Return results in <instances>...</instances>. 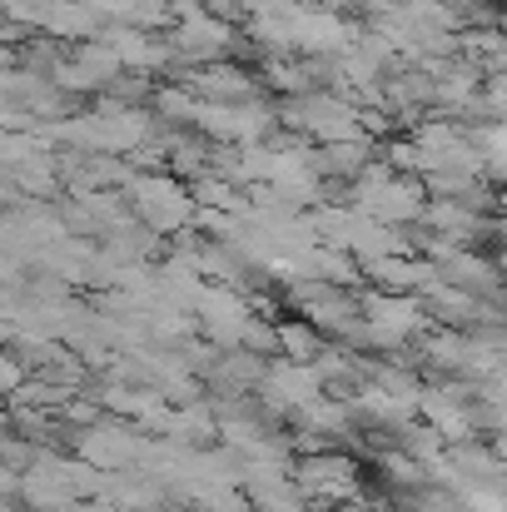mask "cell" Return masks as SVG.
Masks as SVG:
<instances>
[{
  "label": "cell",
  "instance_id": "obj_1",
  "mask_svg": "<svg viewBox=\"0 0 507 512\" xmlns=\"http://www.w3.org/2000/svg\"><path fill=\"white\" fill-rule=\"evenodd\" d=\"M120 194H125V204H130V214L145 224V229H155L160 239H169L174 229H184L189 219H194V199H189V189L174 179L169 170H135L125 184H120Z\"/></svg>",
  "mask_w": 507,
  "mask_h": 512
},
{
  "label": "cell",
  "instance_id": "obj_2",
  "mask_svg": "<svg viewBox=\"0 0 507 512\" xmlns=\"http://www.w3.org/2000/svg\"><path fill=\"white\" fill-rule=\"evenodd\" d=\"M279 120H274V105L259 95V100H239V105H194V120H189V130L194 135H204L209 145H254V140H264L269 130H274Z\"/></svg>",
  "mask_w": 507,
  "mask_h": 512
},
{
  "label": "cell",
  "instance_id": "obj_3",
  "mask_svg": "<svg viewBox=\"0 0 507 512\" xmlns=\"http://www.w3.org/2000/svg\"><path fill=\"white\" fill-rule=\"evenodd\" d=\"M194 100H204V105H239V100H259L264 95V85H259V70H249V65H239V60H209V65H189V70H179L174 75Z\"/></svg>",
  "mask_w": 507,
  "mask_h": 512
},
{
  "label": "cell",
  "instance_id": "obj_4",
  "mask_svg": "<svg viewBox=\"0 0 507 512\" xmlns=\"http://www.w3.org/2000/svg\"><path fill=\"white\" fill-rule=\"evenodd\" d=\"M189 319H194V329L214 348H234L239 334H244V324L254 319V304L239 289H229V284H204L194 309H189Z\"/></svg>",
  "mask_w": 507,
  "mask_h": 512
},
{
  "label": "cell",
  "instance_id": "obj_5",
  "mask_svg": "<svg viewBox=\"0 0 507 512\" xmlns=\"http://www.w3.org/2000/svg\"><path fill=\"white\" fill-rule=\"evenodd\" d=\"M140 433L135 428H125L120 418H95V423H85L80 433H75V458H85L90 468H110V473H120V468H135V453H140Z\"/></svg>",
  "mask_w": 507,
  "mask_h": 512
},
{
  "label": "cell",
  "instance_id": "obj_6",
  "mask_svg": "<svg viewBox=\"0 0 507 512\" xmlns=\"http://www.w3.org/2000/svg\"><path fill=\"white\" fill-rule=\"evenodd\" d=\"M358 279L363 289H378V294H423L438 274L423 254H383V259H363Z\"/></svg>",
  "mask_w": 507,
  "mask_h": 512
},
{
  "label": "cell",
  "instance_id": "obj_7",
  "mask_svg": "<svg viewBox=\"0 0 507 512\" xmlns=\"http://www.w3.org/2000/svg\"><path fill=\"white\" fill-rule=\"evenodd\" d=\"M274 334H279V358H289V363H314L324 353V343H329L304 319H284V324H274Z\"/></svg>",
  "mask_w": 507,
  "mask_h": 512
},
{
  "label": "cell",
  "instance_id": "obj_8",
  "mask_svg": "<svg viewBox=\"0 0 507 512\" xmlns=\"http://www.w3.org/2000/svg\"><path fill=\"white\" fill-rule=\"evenodd\" d=\"M20 383H25V368L15 363V353H10V348H0V393L10 398Z\"/></svg>",
  "mask_w": 507,
  "mask_h": 512
},
{
  "label": "cell",
  "instance_id": "obj_9",
  "mask_svg": "<svg viewBox=\"0 0 507 512\" xmlns=\"http://www.w3.org/2000/svg\"><path fill=\"white\" fill-rule=\"evenodd\" d=\"M10 70H15V50H10V45H0V80H5Z\"/></svg>",
  "mask_w": 507,
  "mask_h": 512
}]
</instances>
